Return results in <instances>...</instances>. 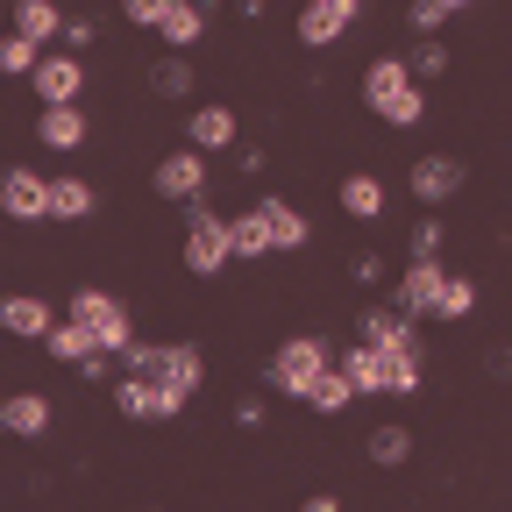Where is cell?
<instances>
[{"instance_id": "cell-17", "label": "cell", "mask_w": 512, "mask_h": 512, "mask_svg": "<svg viewBox=\"0 0 512 512\" xmlns=\"http://www.w3.org/2000/svg\"><path fill=\"white\" fill-rule=\"evenodd\" d=\"M185 143L192 150H228L235 143V114L228 107H192L185 114Z\"/></svg>"}, {"instance_id": "cell-9", "label": "cell", "mask_w": 512, "mask_h": 512, "mask_svg": "<svg viewBox=\"0 0 512 512\" xmlns=\"http://www.w3.org/2000/svg\"><path fill=\"white\" fill-rule=\"evenodd\" d=\"M441 285H448L441 256H413V264L399 271V292H392V306H399V313H413V320H434V299H441Z\"/></svg>"}, {"instance_id": "cell-24", "label": "cell", "mask_w": 512, "mask_h": 512, "mask_svg": "<svg viewBox=\"0 0 512 512\" xmlns=\"http://www.w3.org/2000/svg\"><path fill=\"white\" fill-rule=\"evenodd\" d=\"M228 235H235V256H271L278 242H271V221H264V207H249V214H228Z\"/></svg>"}, {"instance_id": "cell-22", "label": "cell", "mask_w": 512, "mask_h": 512, "mask_svg": "<svg viewBox=\"0 0 512 512\" xmlns=\"http://www.w3.org/2000/svg\"><path fill=\"white\" fill-rule=\"evenodd\" d=\"M43 349H50V356H57V363H72V370H79V363H86V356H93V349H100V342H93V335H86V328H79V320H72V313H64V320H57V328H50V335H43Z\"/></svg>"}, {"instance_id": "cell-18", "label": "cell", "mask_w": 512, "mask_h": 512, "mask_svg": "<svg viewBox=\"0 0 512 512\" xmlns=\"http://www.w3.org/2000/svg\"><path fill=\"white\" fill-rule=\"evenodd\" d=\"M15 36H29V43H57L64 36V8L57 0H15Z\"/></svg>"}, {"instance_id": "cell-36", "label": "cell", "mask_w": 512, "mask_h": 512, "mask_svg": "<svg viewBox=\"0 0 512 512\" xmlns=\"http://www.w3.org/2000/svg\"><path fill=\"white\" fill-rule=\"evenodd\" d=\"M107 370H114V356H107V349H93V356H86V363H79V377H86V384H100V377H107Z\"/></svg>"}, {"instance_id": "cell-26", "label": "cell", "mask_w": 512, "mask_h": 512, "mask_svg": "<svg viewBox=\"0 0 512 512\" xmlns=\"http://www.w3.org/2000/svg\"><path fill=\"white\" fill-rule=\"evenodd\" d=\"M420 392V349H384V399Z\"/></svg>"}, {"instance_id": "cell-34", "label": "cell", "mask_w": 512, "mask_h": 512, "mask_svg": "<svg viewBox=\"0 0 512 512\" xmlns=\"http://www.w3.org/2000/svg\"><path fill=\"white\" fill-rule=\"evenodd\" d=\"M178 8V0H121V15L136 22V29H164V15Z\"/></svg>"}, {"instance_id": "cell-12", "label": "cell", "mask_w": 512, "mask_h": 512, "mask_svg": "<svg viewBox=\"0 0 512 512\" xmlns=\"http://www.w3.org/2000/svg\"><path fill=\"white\" fill-rule=\"evenodd\" d=\"M0 328L22 335V342H43V335L57 328V313H50L36 292H8V299H0Z\"/></svg>"}, {"instance_id": "cell-3", "label": "cell", "mask_w": 512, "mask_h": 512, "mask_svg": "<svg viewBox=\"0 0 512 512\" xmlns=\"http://www.w3.org/2000/svg\"><path fill=\"white\" fill-rule=\"evenodd\" d=\"M335 370V349H328V335H292L278 356H271V392H285V399H313V384Z\"/></svg>"}, {"instance_id": "cell-31", "label": "cell", "mask_w": 512, "mask_h": 512, "mask_svg": "<svg viewBox=\"0 0 512 512\" xmlns=\"http://www.w3.org/2000/svg\"><path fill=\"white\" fill-rule=\"evenodd\" d=\"M470 306H477V285H470V278H448L441 299H434V320H463Z\"/></svg>"}, {"instance_id": "cell-7", "label": "cell", "mask_w": 512, "mask_h": 512, "mask_svg": "<svg viewBox=\"0 0 512 512\" xmlns=\"http://www.w3.org/2000/svg\"><path fill=\"white\" fill-rule=\"evenodd\" d=\"M150 185H157V200H178V207H192V200H200V192H207V150H171L157 171H150Z\"/></svg>"}, {"instance_id": "cell-38", "label": "cell", "mask_w": 512, "mask_h": 512, "mask_svg": "<svg viewBox=\"0 0 512 512\" xmlns=\"http://www.w3.org/2000/svg\"><path fill=\"white\" fill-rule=\"evenodd\" d=\"M299 512H342V505H335V498H328V491H313V498H306V505H299Z\"/></svg>"}, {"instance_id": "cell-21", "label": "cell", "mask_w": 512, "mask_h": 512, "mask_svg": "<svg viewBox=\"0 0 512 512\" xmlns=\"http://www.w3.org/2000/svg\"><path fill=\"white\" fill-rule=\"evenodd\" d=\"M86 214H93V185L72 178V171L50 178V221H86Z\"/></svg>"}, {"instance_id": "cell-4", "label": "cell", "mask_w": 512, "mask_h": 512, "mask_svg": "<svg viewBox=\"0 0 512 512\" xmlns=\"http://www.w3.org/2000/svg\"><path fill=\"white\" fill-rule=\"evenodd\" d=\"M64 313H72V320H79V328H86V335H93L107 356H128V349H136V320H128V306H121L114 292H100V285H79Z\"/></svg>"}, {"instance_id": "cell-16", "label": "cell", "mask_w": 512, "mask_h": 512, "mask_svg": "<svg viewBox=\"0 0 512 512\" xmlns=\"http://www.w3.org/2000/svg\"><path fill=\"white\" fill-rule=\"evenodd\" d=\"M36 143L43 150H79L86 143V114L79 107H43L36 114Z\"/></svg>"}, {"instance_id": "cell-10", "label": "cell", "mask_w": 512, "mask_h": 512, "mask_svg": "<svg viewBox=\"0 0 512 512\" xmlns=\"http://www.w3.org/2000/svg\"><path fill=\"white\" fill-rule=\"evenodd\" d=\"M356 342H370V349H420V320L399 313V306H370L356 320Z\"/></svg>"}, {"instance_id": "cell-23", "label": "cell", "mask_w": 512, "mask_h": 512, "mask_svg": "<svg viewBox=\"0 0 512 512\" xmlns=\"http://www.w3.org/2000/svg\"><path fill=\"white\" fill-rule=\"evenodd\" d=\"M342 370L363 384L370 399H384V349H370V342H342Z\"/></svg>"}, {"instance_id": "cell-8", "label": "cell", "mask_w": 512, "mask_h": 512, "mask_svg": "<svg viewBox=\"0 0 512 512\" xmlns=\"http://www.w3.org/2000/svg\"><path fill=\"white\" fill-rule=\"evenodd\" d=\"M0 207H8V221H50V178L29 171V164H8L0 171Z\"/></svg>"}, {"instance_id": "cell-19", "label": "cell", "mask_w": 512, "mask_h": 512, "mask_svg": "<svg viewBox=\"0 0 512 512\" xmlns=\"http://www.w3.org/2000/svg\"><path fill=\"white\" fill-rule=\"evenodd\" d=\"M356 399H363V384H356V377L342 370V356H335V370L313 384V399H306V406H313V413H349Z\"/></svg>"}, {"instance_id": "cell-1", "label": "cell", "mask_w": 512, "mask_h": 512, "mask_svg": "<svg viewBox=\"0 0 512 512\" xmlns=\"http://www.w3.org/2000/svg\"><path fill=\"white\" fill-rule=\"evenodd\" d=\"M121 363H128V377H143L150 392H164V399H192L200 377H207V356L192 342H136Z\"/></svg>"}, {"instance_id": "cell-5", "label": "cell", "mask_w": 512, "mask_h": 512, "mask_svg": "<svg viewBox=\"0 0 512 512\" xmlns=\"http://www.w3.org/2000/svg\"><path fill=\"white\" fill-rule=\"evenodd\" d=\"M228 264H235V235H228V221H221L207 200H192V207H185V271L214 278V271H228Z\"/></svg>"}, {"instance_id": "cell-27", "label": "cell", "mask_w": 512, "mask_h": 512, "mask_svg": "<svg viewBox=\"0 0 512 512\" xmlns=\"http://www.w3.org/2000/svg\"><path fill=\"white\" fill-rule=\"evenodd\" d=\"M264 221H271V242H278L285 256H292V249H306V235H313V228H306V214H299V207H285V200H264Z\"/></svg>"}, {"instance_id": "cell-14", "label": "cell", "mask_w": 512, "mask_h": 512, "mask_svg": "<svg viewBox=\"0 0 512 512\" xmlns=\"http://www.w3.org/2000/svg\"><path fill=\"white\" fill-rule=\"evenodd\" d=\"M50 420H57V406H50L43 392H15V399H0V427H8V434H22V441L50 434Z\"/></svg>"}, {"instance_id": "cell-40", "label": "cell", "mask_w": 512, "mask_h": 512, "mask_svg": "<svg viewBox=\"0 0 512 512\" xmlns=\"http://www.w3.org/2000/svg\"><path fill=\"white\" fill-rule=\"evenodd\" d=\"M448 8H470V0H448Z\"/></svg>"}, {"instance_id": "cell-33", "label": "cell", "mask_w": 512, "mask_h": 512, "mask_svg": "<svg viewBox=\"0 0 512 512\" xmlns=\"http://www.w3.org/2000/svg\"><path fill=\"white\" fill-rule=\"evenodd\" d=\"M441 72H448V50H441L434 36H420V43H413V79H441Z\"/></svg>"}, {"instance_id": "cell-35", "label": "cell", "mask_w": 512, "mask_h": 512, "mask_svg": "<svg viewBox=\"0 0 512 512\" xmlns=\"http://www.w3.org/2000/svg\"><path fill=\"white\" fill-rule=\"evenodd\" d=\"M413 256H441V221H413Z\"/></svg>"}, {"instance_id": "cell-30", "label": "cell", "mask_w": 512, "mask_h": 512, "mask_svg": "<svg viewBox=\"0 0 512 512\" xmlns=\"http://www.w3.org/2000/svg\"><path fill=\"white\" fill-rule=\"evenodd\" d=\"M406 456H413V434H406V427H377V434H370V463L399 470Z\"/></svg>"}, {"instance_id": "cell-32", "label": "cell", "mask_w": 512, "mask_h": 512, "mask_svg": "<svg viewBox=\"0 0 512 512\" xmlns=\"http://www.w3.org/2000/svg\"><path fill=\"white\" fill-rule=\"evenodd\" d=\"M448 15H456V8H448V0H413V8H406V22H413V36H434Z\"/></svg>"}, {"instance_id": "cell-11", "label": "cell", "mask_w": 512, "mask_h": 512, "mask_svg": "<svg viewBox=\"0 0 512 512\" xmlns=\"http://www.w3.org/2000/svg\"><path fill=\"white\" fill-rule=\"evenodd\" d=\"M356 15H363V0H306V8H299V43H306V50L335 43Z\"/></svg>"}, {"instance_id": "cell-2", "label": "cell", "mask_w": 512, "mask_h": 512, "mask_svg": "<svg viewBox=\"0 0 512 512\" xmlns=\"http://www.w3.org/2000/svg\"><path fill=\"white\" fill-rule=\"evenodd\" d=\"M363 100H370V114H377L384 128H413V121L427 114L420 79H413V57H370V64H363Z\"/></svg>"}, {"instance_id": "cell-25", "label": "cell", "mask_w": 512, "mask_h": 512, "mask_svg": "<svg viewBox=\"0 0 512 512\" xmlns=\"http://www.w3.org/2000/svg\"><path fill=\"white\" fill-rule=\"evenodd\" d=\"M342 214H356V221H377L384 214V185L370 171H349L342 178Z\"/></svg>"}, {"instance_id": "cell-15", "label": "cell", "mask_w": 512, "mask_h": 512, "mask_svg": "<svg viewBox=\"0 0 512 512\" xmlns=\"http://www.w3.org/2000/svg\"><path fill=\"white\" fill-rule=\"evenodd\" d=\"M413 192H420L427 207L456 200V192H463V164H456V157H420V164H413Z\"/></svg>"}, {"instance_id": "cell-28", "label": "cell", "mask_w": 512, "mask_h": 512, "mask_svg": "<svg viewBox=\"0 0 512 512\" xmlns=\"http://www.w3.org/2000/svg\"><path fill=\"white\" fill-rule=\"evenodd\" d=\"M150 93H157V100H185V93H192V64H185V57H157V64H150Z\"/></svg>"}, {"instance_id": "cell-13", "label": "cell", "mask_w": 512, "mask_h": 512, "mask_svg": "<svg viewBox=\"0 0 512 512\" xmlns=\"http://www.w3.org/2000/svg\"><path fill=\"white\" fill-rule=\"evenodd\" d=\"M114 413H128V420H178V413H185V399L150 392L143 377H121V384H114Z\"/></svg>"}, {"instance_id": "cell-37", "label": "cell", "mask_w": 512, "mask_h": 512, "mask_svg": "<svg viewBox=\"0 0 512 512\" xmlns=\"http://www.w3.org/2000/svg\"><path fill=\"white\" fill-rule=\"evenodd\" d=\"M484 370H491V377H512V349H491V356H484Z\"/></svg>"}, {"instance_id": "cell-6", "label": "cell", "mask_w": 512, "mask_h": 512, "mask_svg": "<svg viewBox=\"0 0 512 512\" xmlns=\"http://www.w3.org/2000/svg\"><path fill=\"white\" fill-rule=\"evenodd\" d=\"M29 86H36V100L43 107H79V93H86V64L72 57V50H43V64L29 72Z\"/></svg>"}, {"instance_id": "cell-29", "label": "cell", "mask_w": 512, "mask_h": 512, "mask_svg": "<svg viewBox=\"0 0 512 512\" xmlns=\"http://www.w3.org/2000/svg\"><path fill=\"white\" fill-rule=\"evenodd\" d=\"M36 64H43V43H29V36L8 29V43H0V72H8V79H29Z\"/></svg>"}, {"instance_id": "cell-20", "label": "cell", "mask_w": 512, "mask_h": 512, "mask_svg": "<svg viewBox=\"0 0 512 512\" xmlns=\"http://www.w3.org/2000/svg\"><path fill=\"white\" fill-rule=\"evenodd\" d=\"M171 50H192V43H200L207 36V0H178V8L164 15V29H157Z\"/></svg>"}, {"instance_id": "cell-39", "label": "cell", "mask_w": 512, "mask_h": 512, "mask_svg": "<svg viewBox=\"0 0 512 512\" xmlns=\"http://www.w3.org/2000/svg\"><path fill=\"white\" fill-rule=\"evenodd\" d=\"M235 8H242V15H264V0H235Z\"/></svg>"}]
</instances>
